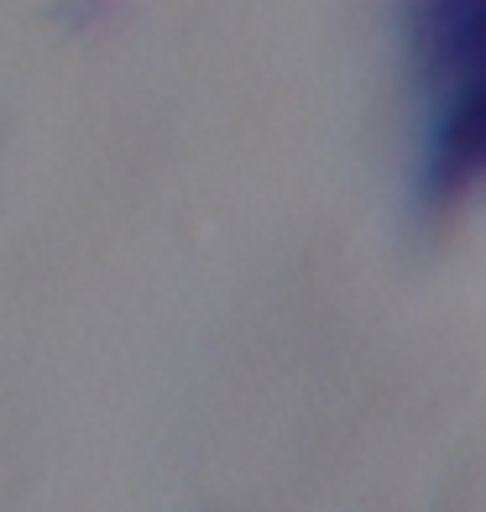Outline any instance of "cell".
Here are the masks:
<instances>
[{"label": "cell", "mask_w": 486, "mask_h": 512, "mask_svg": "<svg viewBox=\"0 0 486 512\" xmlns=\"http://www.w3.org/2000/svg\"><path fill=\"white\" fill-rule=\"evenodd\" d=\"M419 105V199L450 209L486 194V0H408Z\"/></svg>", "instance_id": "6da1fadb"}]
</instances>
